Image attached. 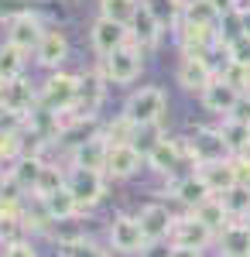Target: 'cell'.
Returning <instances> with one entry per match:
<instances>
[{"label":"cell","mask_w":250,"mask_h":257,"mask_svg":"<svg viewBox=\"0 0 250 257\" xmlns=\"http://www.w3.org/2000/svg\"><path fill=\"white\" fill-rule=\"evenodd\" d=\"M165 106H168V96L158 89V86H141L134 89L127 103H123V117H131L137 127H151L165 117Z\"/></svg>","instance_id":"6da1fadb"},{"label":"cell","mask_w":250,"mask_h":257,"mask_svg":"<svg viewBox=\"0 0 250 257\" xmlns=\"http://www.w3.org/2000/svg\"><path fill=\"white\" fill-rule=\"evenodd\" d=\"M38 99L45 110H52V113H65V110H72L79 99V76H69V72H52L48 79L41 82L38 89Z\"/></svg>","instance_id":"7a4b0ae2"},{"label":"cell","mask_w":250,"mask_h":257,"mask_svg":"<svg viewBox=\"0 0 250 257\" xmlns=\"http://www.w3.org/2000/svg\"><path fill=\"white\" fill-rule=\"evenodd\" d=\"M110 247L120 250V254H127V257H137V254L144 257V250H148L151 243L144 237L137 216H116L113 223H110Z\"/></svg>","instance_id":"3957f363"},{"label":"cell","mask_w":250,"mask_h":257,"mask_svg":"<svg viewBox=\"0 0 250 257\" xmlns=\"http://www.w3.org/2000/svg\"><path fill=\"white\" fill-rule=\"evenodd\" d=\"M141 45H134V41H127L120 52H113L110 59H103V76L110 82H116V86H127V82H134L137 76H141Z\"/></svg>","instance_id":"277c9868"},{"label":"cell","mask_w":250,"mask_h":257,"mask_svg":"<svg viewBox=\"0 0 250 257\" xmlns=\"http://www.w3.org/2000/svg\"><path fill=\"white\" fill-rule=\"evenodd\" d=\"M41 38H45V28H41L38 14L21 11V14H14V18L7 21V45L21 48L24 55H28V52H38Z\"/></svg>","instance_id":"5b68a950"},{"label":"cell","mask_w":250,"mask_h":257,"mask_svg":"<svg viewBox=\"0 0 250 257\" xmlns=\"http://www.w3.org/2000/svg\"><path fill=\"white\" fill-rule=\"evenodd\" d=\"M212 82H216V72L206 62L202 52H185V59L178 65V86L189 89V93H206Z\"/></svg>","instance_id":"8992f818"},{"label":"cell","mask_w":250,"mask_h":257,"mask_svg":"<svg viewBox=\"0 0 250 257\" xmlns=\"http://www.w3.org/2000/svg\"><path fill=\"white\" fill-rule=\"evenodd\" d=\"M89 41H93L99 59H110L113 52H120V48L131 41V28H123V24H116V21H106V18H96L93 28H89Z\"/></svg>","instance_id":"52a82bcc"},{"label":"cell","mask_w":250,"mask_h":257,"mask_svg":"<svg viewBox=\"0 0 250 257\" xmlns=\"http://www.w3.org/2000/svg\"><path fill=\"white\" fill-rule=\"evenodd\" d=\"M182 155H189V141L185 138H161L151 144V151H148V165H151L158 175H172L175 168H178V161ZM192 158V155H189Z\"/></svg>","instance_id":"ba28073f"},{"label":"cell","mask_w":250,"mask_h":257,"mask_svg":"<svg viewBox=\"0 0 250 257\" xmlns=\"http://www.w3.org/2000/svg\"><path fill=\"white\" fill-rule=\"evenodd\" d=\"M212 240H216V233H212L206 223H199L195 216L175 219V226H172V247H192V250H206Z\"/></svg>","instance_id":"9c48e42d"},{"label":"cell","mask_w":250,"mask_h":257,"mask_svg":"<svg viewBox=\"0 0 250 257\" xmlns=\"http://www.w3.org/2000/svg\"><path fill=\"white\" fill-rule=\"evenodd\" d=\"M137 223H141V230H144L148 243H161L165 237H172L175 216L168 213V206H161V202H148V206L141 209Z\"/></svg>","instance_id":"30bf717a"},{"label":"cell","mask_w":250,"mask_h":257,"mask_svg":"<svg viewBox=\"0 0 250 257\" xmlns=\"http://www.w3.org/2000/svg\"><path fill=\"white\" fill-rule=\"evenodd\" d=\"M189 155H192V161H199V165H212V161L230 158V151H226V144L219 138V131H209V127L195 131V138L189 141Z\"/></svg>","instance_id":"8fae6325"},{"label":"cell","mask_w":250,"mask_h":257,"mask_svg":"<svg viewBox=\"0 0 250 257\" xmlns=\"http://www.w3.org/2000/svg\"><path fill=\"white\" fill-rule=\"evenodd\" d=\"M106 155H110V144H106L103 134H96V138L79 141L76 151H72V161L82 172H103L106 175Z\"/></svg>","instance_id":"7c38bea8"},{"label":"cell","mask_w":250,"mask_h":257,"mask_svg":"<svg viewBox=\"0 0 250 257\" xmlns=\"http://www.w3.org/2000/svg\"><path fill=\"white\" fill-rule=\"evenodd\" d=\"M103 69H89L86 76H79V99H76V110L79 117H93V110L99 106V99H103Z\"/></svg>","instance_id":"4fadbf2b"},{"label":"cell","mask_w":250,"mask_h":257,"mask_svg":"<svg viewBox=\"0 0 250 257\" xmlns=\"http://www.w3.org/2000/svg\"><path fill=\"white\" fill-rule=\"evenodd\" d=\"M69 192L76 196L79 206H96L103 199V172H82V168H76L69 175Z\"/></svg>","instance_id":"5bb4252c"},{"label":"cell","mask_w":250,"mask_h":257,"mask_svg":"<svg viewBox=\"0 0 250 257\" xmlns=\"http://www.w3.org/2000/svg\"><path fill=\"white\" fill-rule=\"evenodd\" d=\"M141 151L134 144H113L110 155H106V175L110 178H131L141 172Z\"/></svg>","instance_id":"9a60e30c"},{"label":"cell","mask_w":250,"mask_h":257,"mask_svg":"<svg viewBox=\"0 0 250 257\" xmlns=\"http://www.w3.org/2000/svg\"><path fill=\"white\" fill-rule=\"evenodd\" d=\"M199 175H202V182L209 185L212 196H226L230 189H236L240 185V178H236V172H233V161H212V165H199Z\"/></svg>","instance_id":"2e32d148"},{"label":"cell","mask_w":250,"mask_h":257,"mask_svg":"<svg viewBox=\"0 0 250 257\" xmlns=\"http://www.w3.org/2000/svg\"><path fill=\"white\" fill-rule=\"evenodd\" d=\"M158 38H161V18L154 14L148 4H141L134 24H131V41L141 45V48H151V45H158Z\"/></svg>","instance_id":"e0dca14e"},{"label":"cell","mask_w":250,"mask_h":257,"mask_svg":"<svg viewBox=\"0 0 250 257\" xmlns=\"http://www.w3.org/2000/svg\"><path fill=\"white\" fill-rule=\"evenodd\" d=\"M65 55H69V38H65L58 28H48L45 38H41V45H38V52H35V62L45 65V69H55V65L65 62Z\"/></svg>","instance_id":"ac0fdd59"},{"label":"cell","mask_w":250,"mask_h":257,"mask_svg":"<svg viewBox=\"0 0 250 257\" xmlns=\"http://www.w3.org/2000/svg\"><path fill=\"white\" fill-rule=\"evenodd\" d=\"M240 96H243V93H240V89H233L226 79H216L209 89L202 93V103H206V110H212V113H226V117H230L233 106L240 103Z\"/></svg>","instance_id":"d6986e66"},{"label":"cell","mask_w":250,"mask_h":257,"mask_svg":"<svg viewBox=\"0 0 250 257\" xmlns=\"http://www.w3.org/2000/svg\"><path fill=\"white\" fill-rule=\"evenodd\" d=\"M45 172V161L38 155H24V158L14 161V168H11V178H14V185H18L21 192H38V178Z\"/></svg>","instance_id":"ffe728a7"},{"label":"cell","mask_w":250,"mask_h":257,"mask_svg":"<svg viewBox=\"0 0 250 257\" xmlns=\"http://www.w3.org/2000/svg\"><path fill=\"white\" fill-rule=\"evenodd\" d=\"M185 24H192V28H206V31H216V24H219V11H216V4L212 0H185Z\"/></svg>","instance_id":"44dd1931"},{"label":"cell","mask_w":250,"mask_h":257,"mask_svg":"<svg viewBox=\"0 0 250 257\" xmlns=\"http://www.w3.org/2000/svg\"><path fill=\"white\" fill-rule=\"evenodd\" d=\"M219 247H223V257H250V230L243 223H230L219 233Z\"/></svg>","instance_id":"7402d4cb"},{"label":"cell","mask_w":250,"mask_h":257,"mask_svg":"<svg viewBox=\"0 0 250 257\" xmlns=\"http://www.w3.org/2000/svg\"><path fill=\"white\" fill-rule=\"evenodd\" d=\"M192 216L199 219V223H206L212 233H223V230L230 226V223H226L230 213H226V206H223V199H219V196H212V199H206L202 206H195Z\"/></svg>","instance_id":"603a6c76"},{"label":"cell","mask_w":250,"mask_h":257,"mask_svg":"<svg viewBox=\"0 0 250 257\" xmlns=\"http://www.w3.org/2000/svg\"><path fill=\"white\" fill-rule=\"evenodd\" d=\"M175 196H178V202H182V206H189V209H195V206H202L206 199H212V192H209V185L202 182V175L195 172V175L182 178V182L175 185Z\"/></svg>","instance_id":"cb8c5ba5"},{"label":"cell","mask_w":250,"mask_h":257,"mask_svg":"<svg viewBox=\"0 0 250 257\" xmlns=\"http://www.w3.org/2000/svg\"><path fill=\"white\" fill-rule=\"evenodd\" d=\"M41 206L48 209V216H52V223H65V219H72L82 209L76 202V196L69 192V185L62 189V192H55V196H48V199H41Z\"/></svg>","instance_id":"d4e9b609"},{"label":"cell","mask_w":250,"mask_h":257,"mask_svg":"<svg viewBox=\"0 0 250 257\" xmlns=\"http://www.w3.org/2000/svg\"><path fill=\"white\" fill-rule=\"evenodd\" d=\"M219 138H223V144H226L230 158H236V155H250V127L247 123L226 120V123L219 127Z\"/></svg>","instance_id":"484cf974"},{"label":"cell","mask_w":250,"mask_h":257,"mask_svg":"<svg viewBox=\"0 0 250 257\" xmlns=\"http://www.w3.org/2000/svg\"><path fill=\"white\" fill-rule=\"evenodd\" d=\"M35 103H41V99L31 93V86L24 79H18V82H11V89H7V106H4V110L21 113V117H31V113H35Z\"/></svg>","instance_id":"4316f807"},{"label":"cell","mask_w":250,"mask_h":257,"mask_svg":"<svg viewBox=\"0 0 250 257\" xmlns=\"http://www.w3.org/2000/svg\"><path fill=\"white\" fill-rule=\"evenodd\" d=\"M137 11H141V0H99V18L116 21V24H134Z\"/></svg>","instance_id":"83f0119b"},{"label":"cell","mask_w":250,"mask_h":257,"mask_svg":"<svg viewBox=\"0 0 250 257\" xmlns=\"http://www.w3.org/2000/svg\"><path fill=\"white\" fill-rule=\"evenodd\" d=\"M137 131H141V127H137L134 120H131V117H123V113H120V117H113L110 123H106V131H103V138H106V144H110V148H113V144H134Z\"/></svg>","instance_id":"f1b7e54d"},{"label":"cell","mask_w":250,"mask_h":257,"mask_svg":"<svg viewBox=\"0 0 250 257\" xmlns=\"http://www.w3.org/2000/svg\"><path fill=\"white\" fill-rule=\"evenodd\" d=\"M21 72H24V52L4 41V45H0V79L18 82Z\"/></svg>","instance_id":"f546056e"},{"label":"cell","mask_w":250,"mask_h":257,"mask_svg":"<svg viewBox=\"0 0 250 257\" xmlns=\"http://www.w3.org/2000/svg\"><path fill=\"white\" fill-rule=\"evenodd\" d=\"M48 233L58 240V247H62V250H72V247H79V243H86V230H82L79 223H72V219H65V223H55Z\"/></svg>","instance_id":"4dcf8cb0"},{"label":"cell","mask_w":250,"mask_h":257,"mask_svg":"<svg viewBox=\"0 0 250 257\" xmlns=\"http://www.w3.org/2000/svg\"><path fill=\"white\" fill-rule=\"evenodd\" d=\"M65 185H69V175H62L58 165H45V172H41V178H38V192H35V196L48 199V196H55V192H62Z\"/></svg>","instance_id":"1f68e13d"},{"label":"cell","mask_w":250,"mask_h":257,"mask_svg":"<svg viewBox=\"0 0 250 257\" xmlns=\"http://www.w3.org/2000/svg\"><path fill=\"white\" fill-rule=\"evenodd\" d=\"M223 199V206H226V213L236 219H243L250 213V189L247 185H236V189H230L226 196H219Z\"/></svg>","instance_id":"d6a6232c"},{"label":"cell","mask_w":250,"mask_h":257,"mask_svg":"<svg viewBox=\"0 0 250 257\" xmlns=\"http://www.w3.org/2000/svg\"><path fill=\"white\" fill-rule=\"evenodd\" d=\"M226 55H230L233 65H243V69H250V35H236V38L226 45Z\"/></svg>","instance_id":"836d02e7"},{"label":"cell","mask_w":250,"mask_h":257,"mask_svg":"<svg viewBox=\"0 0 250 257\" xmlns=\"http://www.w3.org/2000/svg\"><path fill=\"white\" fill-rule=\"evenodd\" d=\"M0 257H38V250L28 240H11V243H4V254Z\"/></svg>","instance_id":"e575fe53"},{"label":"cell","mask_w":250,"mask_h":257,"mask_svg":"<svg viewBox=\"0 0 250 257\" xmlns=\"http://www.w3.org/2000/svg\"><path fill=\"white\" fill-rule=\"evenodd\" d=\"M233 161V172H236V178H240V185H247L250 182V155H236Z\"/></svg>","instance_id":"d590c367"},{"label":"cell","mask_w":250,"mask_h":257,"mask_svg":"<svg viewBox=\"0 0 250 257\" xmlns=\"http://www.w3.org/2000/svg\"><path fill=\"white\" fill-rule=\"evenodd\" d=\"M226 120H236V123H247L250 127V96H240V103L233 106V113Z\"/></svg>","instance_id":"8d00e7d4"},{"label":"cell","mask_w":250,"mask_h":257,"mask_svg":"<svg viewBox=\"0 0 250 257\" xmlns=\"http://www.w3.org/2000/svg\"><path fill=\"white\" fill-rule=\"evenodd\" d=\"M65 257H106L99 247H93V243H79V247H72V250H65Z\"/></svg>","instance_id":"74e56055"},{"label":"cell","mask_w":250,"mask_h":257,"mask_svg":"<svg viewBox=\"0 0 250 257\" xmlns=\"http://www.w3.org/2000/svg\"><path fill=\"white\" fill-rule=\"evenodd\" d=\"M168 257H202V250H192V247H172Z\"/></svg>","instance_id":"f35d334b"},{"label":"cell","mask_w":250,"mask_h":257,"mask_svg":"<svg viewBox=\"0 0 250 257\" xmlns=\"http://www.w3.org/2000/svg\"><path fill=\"white\" fill-rule=\"evenodd\" d=\"M212 4H216V11H219V14H226V11H236V7H240L236 0H212Z\"/></svg>","instance_id":"ab89813d"},{"label":"cell","mask_w":250,"mask_h":257,"mask_svg":"<svg viewBox=\"0 0 250 257\" xmlns=\"http://www.w3.org/2000/svg\"><path fill=\"white\" fill-rule=\"evenodd\" d=\"M236 14H240V24H243V35H250V7L243 4V7H240Z\"/></svg>","instance_id":"60d3db41"},{"label":"cell","mask_w":250,"mask_h":257,"mask_svg":"<svg viewBox=\"0 0 250 257\" xmlns=\"http://www.w3.org/2000/svg\"><path fill=\"white\" fill-rule=\"evenodd\" d=\"M7 89H11V82H7V79H0V110L7 106Z\"/></svg>","instance_id":"b9f144b4"},{"label":"cell","mask_w":250,"mask_h":257,"mask_svg":"<svg viewBox=\"0 0 250 257\" xmlns=\"http://www.w3.org/2000/svg\"><path fill=\"white\" fill-rule=\"evenodd\" d=\"M240 223H243V226H247V230H250V213H247V216H243V219H240Z\"/></svg>","instance_id":"7bdbcfd3"},{"label":"cell","mask_w":250,"mask_h":257,"mask_svg":"<svg viewBox=\"0 0 250 257\" xmlns=\"http://www.w3.org/2000/svg\"><path fill=\"white\" fill-rule=\"evenodd\" d=\"M247 189H250V182H247Z\"/></svg>","instance_id":"ee69618b"},{"label":"cell","mask_w":250,"mask_h":257,"mask_svg":"<svg viewBox=\"0 0 250 257\" xmlns=\"http://www.w3.org/2000/svg\"><path fill=\"white\" fill-rule=\"evenodd\" d=\"M247 96H250V93H247Z\"/></svg>","instance_id":"f6af8a7d"}]
</instances>
